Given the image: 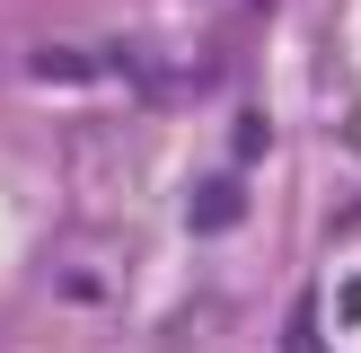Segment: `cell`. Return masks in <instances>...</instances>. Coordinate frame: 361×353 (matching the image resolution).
Masks as SVG:
<instances>
[{
  "instance_id": "cell-1",
  "label": "cell",
  "mask_w": 361,
  "mask_h": 353,
  "mask_svg": "<svg viewBox=\"0 0 361 353\" xmlns=\"http://www.w3.org/2000/svg\"><path fill=\"white\" fill-rule=\"evenodd\" d=\"M282 353H326V345H317V318H309V309L291 318V335H282Z\"/></svg>"
}]
</instances>
